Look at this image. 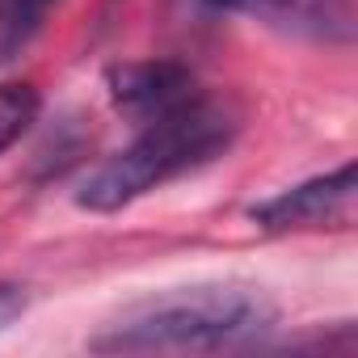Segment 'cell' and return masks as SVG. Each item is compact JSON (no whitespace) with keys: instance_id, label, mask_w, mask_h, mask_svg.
Here are the masks:
<instances>
[{"instance_id":"1","label":"cell","mask_w":358,"mask_h":358,"mask_svg":"<svg viewBox=\"0 0 358 358\" xmlns=\"http://www.w3.org/2000/svg\"><path fill=\"white\" fill-rule=\"evenodd\" d=\"M278 329V308L249 282H199L148 295L89 337L93 354H215L257 350Z\"/></svg>"},{"instance_id":"2","label":"cell","mask_w":358,"mask_h":358,"mask_svg":"<svg viewBox=\"0 0 358 358\" xmlns=\"http://www.w3.org/2000/svg\"><path fill=\"white\" fill-rule=\"evenodd\" d=\"M236 127H241L236 114L203 89L194 101L177 106L160 118L139 122L135 139L122 152H114L110 160H101L80 182L76 207L110 215V211H122V207L139 203L143 194L160 190L173 177L220 160L232 148Z\"/></svg>"},{"instance_id":"3","label":"cell","mask_w":358,"mask_h":358,"mask_svg":"<svg viewBox=\"0 0 358 358\" xmlns=\"http://www.w3.org/2000/svg\"><path fill=\"white\" fill-rule=\"evenodd\" d=\"M354 164H341L333 173L308 177V182L278 190L274 199H262L249 207V220L266 232H320V228H350L354 224Z\"/></svg>"},{"instance_id":"4","label":"cell","mask_w":358,"mask_h":358,"mask_svg":"<svg viewBox=\"0 0 358 358\" xmlns=\"http://www.w3.org/2000/svg\"><path fill=\"white\" fill-rule=\"evenodd\" d=\"M106 89H110V101L114 110L139 127L148 118H160L177 106H186L203 93L199 76L177 64V59H139V64H114L106 72Z\"/></svg>"},{"instance_id":"5","label":"cell","mask_w":358,"mask_h":358,"mask_svg":"<svg viewBox=\"0 0 358 358\" xmlns=\"http://www.w3.org/2000/svg\"><path fill=\"white\" fill-rule=\"evenodd\" d=\"M211 13L249 17L282 34L345 47L354 38V0H203Z\"/></svg>"},{"instance_id":"6","label":"cell","mask_w":358,"mask_h":358,"mask_svg":"<svg viewBox=\"0 0 358 358\" xmlns=\"http://www.w3.org/2000/svg\"><path fill=\"white\" fill-rule=\"evenodd\" d=\"M59 0H5L0 9V59H13L51 17Z\"/></svg>"},{"instance_id":"7","label":"cell","mask_w":358,"mask_h":358,"mask_svg":"<svg viewBox=\"0 0 358 358\" xmlns=\"http://www.w3.org/2000/svg\"><path fill=\"white\" fill-rule=\"evenodd\" d=\"M38 110H43V97L34 85H22V80L0 85V156L38 122Z\"/></svg>"},{"instance_id":"8","label":"cell","mask_w":358,"mask_h":358,"mask_svg":"<svg viewBox=\"0 0 358 358\" xmlns=\"http://www.w3.org/2000/svg\"><path fill=\"white\" fill-rule=\"evenodd\" d=\"M26 308H30L26 287H17V282H0V333L13 329V324L26 316Z\"/></svg>"}]
</instances>
